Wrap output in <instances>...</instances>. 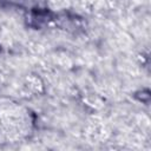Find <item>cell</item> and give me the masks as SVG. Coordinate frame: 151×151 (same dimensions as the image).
Masks as SVG:
<instances>
[{
  "mask_svg": "<svg viewBox=\"0 0 151 151\" xmlns=\"http://www.w3.org/2000/svg\"><path fill=\"white\" fill-rule=\"evenodd\" d=\"M31 111L14 101L0 103V143L12 144L26 139L33 131Z\"/></svg>",
  "mask_w": 151,
  "mask_h": 151,
  "instance_id": "cell-1",
  "label": "cell"
}]
</instances>
